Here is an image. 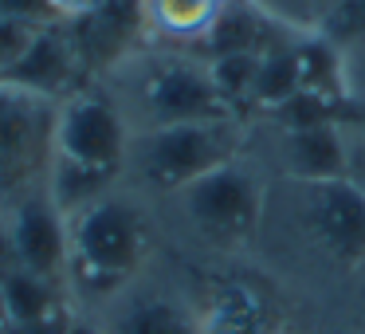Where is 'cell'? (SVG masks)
Instances as JSON below:
<instances>
[{
    "label": "cell",
    "mask_w": 365,
    "mask_h": 334,
    "mask_svg": "<svg viewBox=\"0 0 365 334\" xmlns=\"http://www.w3.org/2000/svg\"><path fill=\"white\" fill-rule=\"evenodd\" d=\"M150 216L118 189L67 216V287L83 299H114L150 260Z\"/></svg>",
    "instance_id": "1"
},
{
    "label": "cell",
    "mask_w": 365,
    "mask_h": 334,
    "mask_svg": "<svg viewBox=\"0 0 365 334\" xmlns=\"http://www.w3.org/2000/svg\"><path fill=\"white\" fill-rule=\"evenodd\" d=\"M114 71H122V111L130 126L158 130L181 126V122H208V118H236L224 106L216 91L212 67L200 51L153 48L122 59Z\"/></svg>",
    "instance_id": "2"
},
{
    "label": "cell",
    "mask_w": 365,
    "mask_h": 334,
    "mask_svg": "<svg viewBox=\"0 0 365 334\" xmlns=\"http://www.w3.org/2000/svg\"><path fill=\"white\" fill-rule=\"evenodd\" d=\"M59 103L0 79V216L43 197L56 169Z\"/></svg>",
    "instance_id": "3"
},
{
    "label": "cell",
    "mask_w": 365,
    "mask_h": 334,
    "mask_svg": "<svg viewBox=\"0 0 365 334\" xmlns=\"http://www.w3.org/2000/svg\"><path fill=\"white\" fill-rule=\"evenodd\" d=\"M240 158H244V118H208L138 130L126 169L158 193H185L212 169Z\"/></svg>",
    "instance_id": "4"
},
{
    "label": "cell",
    "mask_w": 365,
    "mask_h": 334,
    "mask_svg": "<svg viewBox=\"0 0 365 334\" xmlns=\"http://www.w3.org/2000/svg\"><path fill=\"white\" fill-rule=\"evenodd\" d=\"M177 197H181L185 216L197 228V236L212 248H224V252L252 244L263 224V208H267L263 181L244 158L212 169Z\"/></svg>",
    "instance_id": "5"
},
{
    "label": "cell",
    "mask_w": 365,
    "mask_h": 334,
    "mask_svg": "<svg viewBox=\"0 0 365 334\" xmlns=\"http://www.w3.org/2000/svg\"><path fill=\"white\" fill-rule=\"evenodd\" d=\"M130 142H134V126H130L118 95L103 87H83L59 103L56 161L122 181L130 166Z\"/></svg>",
    "instance_id": "6"
},
{
    "label": "cell",
    "mask_w": 365,
    "mask_h": 334,
    "mask_svg": "<svg viewBox=\"0 0 365 334\" xmlns=\"http://www.w3.org/2000/svg\"><path fill=\"white\" fill-rule=\"evenodd\" d=\"M299 189V232L318 255L334 268H361L365 263V189L349 177L334 181H294Z\"/></svg>",
    "instance_id": "7"
},
{
    "label": "cell",
    "mask_w": 365,
    "mask_h": 334,
    "mask_svg": "<svg viewBox=\"0 0 365 334\" xmlns=\"http://www.w3.org/2000/svg\"><path fill=\"white\" fill-rule=\"evenodd\" d=\"M0 255L48 283L67 287V216L48 193L0 216Z\"/></svg>",
    "instance_id": "8"
},
{
    "label": "cell",
    "mask_w": 365,
    "mask_h": 334,
    "mask_svg": "<svg viewBox=\"0 0 365 334\" xmlns=\"http://www.w3.org/2000/svg\"><path fill=\"white\" fill-rule=\"evenodd\" d=\"M87 59L79 51V40L67 24H48L32 36L28 51L20 56V64L12 67L4 79L20 83V87L36 91V95H48L56 103L71 98L75 91L91 87L87 83Z\"/></svg>",
    "instance_id": "9"
},
{
    "label": "cell",
    "mask_w": 365,
    "mask_h": 334,
    "mask_svg": "<svg viewBox=\"0 0 365 334\" xmlns=\"http://www.w3.org/2000/svg\"><path fill=\"white\" fill-rule=\"evenodd\" d=\"M279 161L291 181H334L349 169V134L341 122L279 126Z\"/></svg>",
    "instance_id": "10"
},
{
    "label": "cell",
    "mask_w": 365,
    "mask_h": 334,
    "mask_svg": "<svg viewBox=\"0 0 365 334\" xmlns=\"http://www.w3.org/2000/svg\"><path fill=\"white\" fill-rule=\"evenodd\" d=\"M232 0H138L142 40L153 48L200 51Z\"/></svg>",
    "instance_id": "11"
},
{
    "label": "cell",
    "mask_w": 365,
    "mask_h": 334,
    "mask_svg": "<svg viewBox=\"0 0 365 334\" xmlns=\"http://www.w3.org/2000/svg\"><path fill=\"white\" fill-rule=\"evenodd\" d=\"M208 334H275V310L252 283H228L205 318Z\"/></svg>",
    "instance_id": "12"
},
{
    "label": "cell",
    "mask_w": 365,
    "mask_h": 334,
    "mask_svg": "<svg viewBox=\"0 0 365 334\" xmlns=\"http://www.w3.org/2000/svg\"><path fill=\"white\" fill-rule=\"evenodd\" d=\"M106 334H197V323L169 295H134L122 303Z\"/></svg>",
    "instance_id": "13"
},
{
    "label": "cell",
    "mask_w": 365,
    "mask_h": 334,
    "mask_svg": "<svg viewBox=\"0 0 365 334\" xmlns=\"http://www.w3.org/2000/svg\"><path fill=\"white\" fill-rule=\"evenodd\" d=\"M314 36L330 44L338 56L365 48V0H326Z\"/></svg>",
    "instance_id": "14"
},
{
    "label": "cell",
    "mask_w": 365,
    "mask_h": 334,
    "mask_svg": "<svg viewBox=\"0 0 365 334\" xmlns=\"http://www.w3.org/2000/svg\"><path fill=\"white\" fill-rule=\"evenodd\" d=\"M247 4H255L263 16L287 32H314L326 9V0H247Z\"/></svg>",
    "instance_id": "15"
},
{
    "label": "cell",
    "mask_w": 365,
    "mask_h": 334,
    "mask_svg": "<svg viewBox=\"0 0 365 334\" xmlns=\"http://www.w3.org/2000/svg\"><path fill=\"white\" fill-rule=\"evenodd\" d=\"M36 32H40V28H28V24H20V20L0 12V79L20 64V56L28 51V44H32Z\"/></svg>",
    "instance_id": "16"
},
{
    "label": "cell",
    "mask_w": 365,
    "mask_h": 334,
    "mask_svg": "<svg viewBox=\"0 0 365 334\" xmlns=\"http://www.w3.org/2000/svg\"><path fill=\"white\" fill-rule=\"evenodd\" d=\"M0 12L28 28H48V24H59L56 12H51V0H0Z\"/></svg>",
    "instance_id": "17"
},
{
    "label": "cell",
    "mask_w": 365,
    "mask_h": 334,
    "mask_svg": "<svg viewBox=\"0 0 365 334\" xmlns=\"http://www.w3.org/2000/svg\"><path fill=\"white\" fill-rule=\"evenodd\" d=\"M118 0H51V12H56L59 24H83V20H95L98 12H106Z\"/></svg>",
    "instance_id": "18"
},
{
    "label": "cell",
    "mask_w": 365,
    "mask_h": 334,
    "mask_svg": "<svg viewBox=\"0 0 365 334\" xmlns=\"http://www.w3.org/2000/svg\"><path fill=\"white\" fill-rule=\"evenodd\" d=\"M341 83H346V98H365V48L341 56Z\"/></svg>",
    "instance_id": "19"
},
{
    "label": "cell",
    "mask_w": 365,
    "mask_h": 334,
    "mask_svg": "<svg viewBox=\"0 0 365 334\" xmlns=\"http://www.w3.org/2000/svg\"><path fill=\"white\" fill-rule=\"evenodd\" d=\"M341 130H346L349 138H357V142H365V98H346V106H341Z\"/></svg>",
    "instance_id": "20"
},
{
    "label": "cell",
    "mask_w": 365,
    "mask_h": 334,
    "mask_svg": "<svg viewBox=\"0 0 365 334\" xmlns=\"http://www.w3.org/2000/svg\"><path fill=\"white\" fill-rule=\"evenodd\" d=\"M346 177L357 185V189H365V142H357V138H349V169Z\"/></svg>",
    "instance_id": "21"
},
{
    "label": "cell",
    "mask_w": 365,
    "mask_h": 334,
    "mask_svg": "<svg viewBox=\"0 0 365 334\" xmlns=\"http://www.w3.org/2000/svg\"><path fill=\"white\" fill-rule=\"evenodd\" d=\"M59 334H106V330H103V326H95V323H87V318H71Z\"/></svg>",
    "instance_id": "22"
},
{
    "label": "cell",
    "mask_w": 365,
    "mask_h": 334,
    "mask_svg": "<svg viewBox=\"0 0 365 334\" xmlns=\"http://www.w3.org/2000/svg\"><path fill=\"white\" fill-rule=\"evenodd\" d=\"M354 318H357V330L365 334V279H361V291H357V303H354Z\"/></svg>",
    "instance_id": "23"
},
{
    "label": "cell",
    "mask_w": 365,
    "mask_h": 334,
    "mask_svg": "<svg viewBox=\"0 0 365 334\" xmlns=\"http://www.w3.org/2000/svg\"><path fill=\"white\" fill-rule=\"evenodd\" d=\"M12 330V318H9V307H4V295H0V334Z\"/></svg>",
    "instance_id": "24"
}]
</instances>
